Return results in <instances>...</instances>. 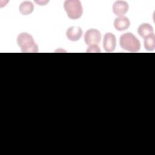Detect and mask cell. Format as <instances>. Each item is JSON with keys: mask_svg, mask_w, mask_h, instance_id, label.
I'll return each instance as SVG.
<instances>
[{"mask_svg": "<svg viewBox=\"0 0 155 155\" xmlns=\"http://www.w3.org/2000/svg\"><path fill=\"white\" fill-rule=\"evenodd\" d=\"M17 43L21 51L24 53H36L38 51V46L32 36L27 33H21L17 37Z\"/></svg>", "mask_w": 155, "mask_h": 155, "instance_id": "cell-1", "label": "cell"}, {"mask_svg": "<svg viewBox=\"0 0 155 155\" xmlns=\"http://www.w3.org/2000/svg\"><path fill=\"white\" fill-rule=\"evenodd\" d=\"M120 47L131 52H137L140 48L139 40L131 33L127 32L121 35L119 39Z\"/></svg>", "mask_w": 155, "mask_h": 155, "instance_id": "cell-2", "label": "cell"}, {"mask_svg": "<svg viewBox=\"0 0 155 155\" xmlns=\"http://www.w3.org/2000/svg\"><path fill=\"white\" fill-rule=\"evenodd\" d=\"M64 9L71 19H78L83 13V8L79 0H67L64 3Z\"/></svg>", "mask_w": 155, "mask_h": 155, "instance_id": "cell-3", "label": "cell"}, {"mask_svg": "<svg viewBox=\"0 0 155 155\" xmlns=\"http://www.w3.org/2000/svg\"><path fill=\"white\" fill-rule=\"evenodd\" d=\"M101 39V32L95 28H91L87 30L84 35L85 42L88 45H96L100 42Z\"/></svg>", "mask_w": 155, "mask_h": 155, "instance_id": "cell-4", "label": "cell"}, {"mask_svg": "<svg viewBox=\"0 0 155 155\" xmlns=\"http://www.w3.org/2000/svg\"><path fill=\"white\" fill-rule=\"evenodd\" d=\"M116 46V39L114 34L110 32L106 33L104 37L103 47L107 52H112Z\"/></svg>", "mask_w": 155, "mask_h": 155, "instance_id": "cell-5", "label": "cell"}, {"mask_svg": "<svg viewBox=\"0 0 155 155\" xmlns=\"http://www.w3.org/2000/svg\"><path fill=\"white\" fill-rule=\"evenodd\" d=\"M113 13L118 16H124L128 10L129 5L128 4L124 1H117L113 5Z\"/></svg>", "mask_w": 155, "mask_h": 155, "instance_id": "cell-6", "label": "cell"}, {"mask_svg": "<svg viewBox=\"0 0 155 155\" xmlns=\"http://www.w3.org/2000/svg\"><path fill=\"white\" fill-rule=\"evenodd\" d=\"M82 30L79 26H72L69 27L66 31L67 38L71 41H79L82 35Z\"/></svg>", "mask_w": 155, "mask_h": 155, "instance_id": "cell-7", "label": "cell"}, {"mask_svg": "<svg viewBox=\"0 0 155 155\" xmlns=\"http://www.w3.org/2000/svg\"><path fill=\"white\" fill-rule=\"evenodd\" d=\"M130 25L129 19L124 16H118L114 21V27L118 31H124L128 28Z\"/></svg>", "mask_w": 155, "mask_h": 155, "instance_id": "cell-8", "label": "cell"}, {"mask_svg": "<svg viewBox=\"0 0 155 155\" xmlns=\"http://www.w3.org/2000/svg\"><path fill=\"white\" fill-rule=\"evenodd\" d=\"M137 32L140 36L143 39L154 34L153 27L148 23H143L137 28Z\"/></svg>", "mask_w": 155, "mask_h": 155, "instance_id": "cell-9", "label": "cell"}, {"mask_svg": "<svg viewBox=\"0 0 155 155\" xmlns=\"http://www.w3.org/2000/svg\"><path fill=\"white\" fill-rule=\"evenodd\" d=\"M34 10V5L30 1L22 2L19 7V12L22 15H28L33 12Z\"/></svg>", "mask_w": 155, "mask_h": 155, "instance_id": "cell-10", "label": "cell"}, {"mask_svg": "<svg viewBox=\"0 0 155 155\" xmlns=\"http://www.w3.org/2000/svg\"><path fill=\"white\" fill-rule=\"evenodd\" d=\"M144 47L148 51H153L155 48V36L152 35L144 39Z\"/></svg>", "mask_w": 155, "mask_h": 155, "instance_id": "cell-11", "label": "cell"}, {"mask_svg": "<svg viewBox=\"0 0 155 155\" xmlns=\"http://www.w3.org/2000/svg\"><path fill=\"white\" fill-rule=\"evenodd\" d=\"M100 48L98 46L97 44L96 45H90V47L88 48V49L87 50V52H95V53H99L100 52Z\"/></svg>", "mask_w": 155, "mask_h": 155, "instance_id": "cell-12", "label": "cell"}]
</instances>
